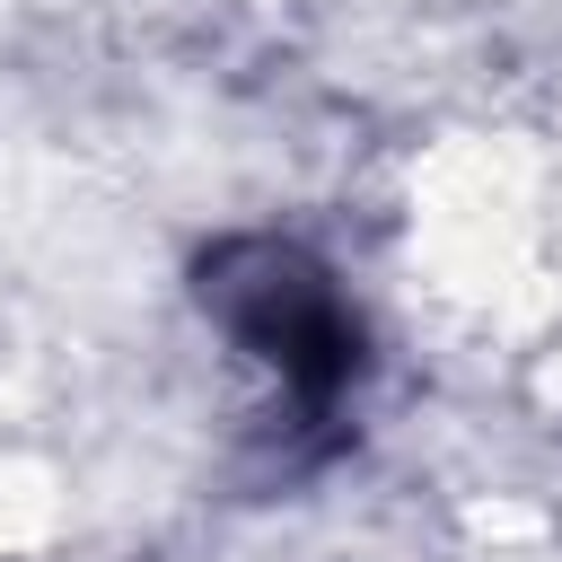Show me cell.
Masks as SVG:
<instances>
[{
	"mask_svg": "<svg viewBox=\"0 0 562 562\" xmlns=\"http://www.w3.org/2000/svg\"><path fill=\"white\" fill-rule=\"evenodd\" d=\"M193 299L263 369L290 430H334L342 422V404L369 378V325L342 299L325 255H307L299 237H272V228H246V237H220L193 263Z\"/></svg>",
	"mask_w": 562,
	"mask_h": 562,
	"instance_id": "1",
	"label": "cell"
}]
</instances>
